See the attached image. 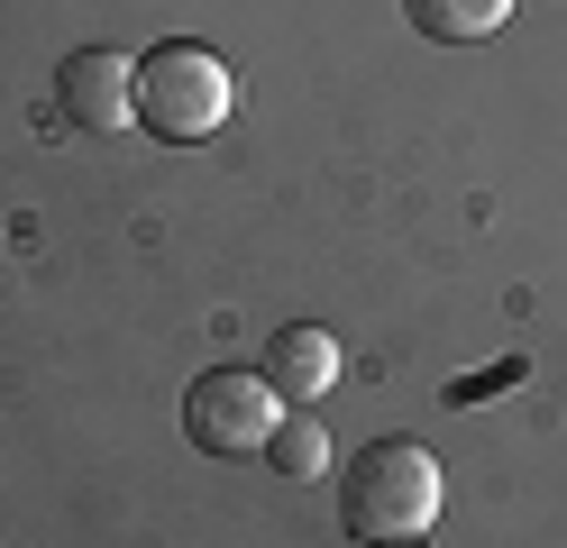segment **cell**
<instances>
[{"instance_id":"6da1fadb","label":"cell","mask_w":567,"mask_h":548,"mask_svg":"<svg viewBox=\"0 0 567 548\" xmlns=\"http://www.w3.org/2000/svg\"><path fill=\"white\" fill-rule=\"evenodd\" d=\"M440 503H449L440 457L421 448V438H375V448H358V466H348L339 521H348V539H421L440 521Z\"/></svg>"},{"instance_id":"7a4b0ae2","label":"cell","mask_w":567,"mask_h":548,"mask_svg":"<svg viewBox=\"0 0 567 548\" xmlns=\"http://www.w3.org/2000/svg\"><path fill=\"white\" fill-rule=\"evenodd\" d=\"M229 64L202 46V37H165V46L137 55V128L165 146H202L210 128H229Z\"/></svg>"},{"instance_id":"3957f363","label":"cell","mask_w":567,"mask_h":548,"mask_svg":"<svg viewBox=\"0 0 567 548\" xmlns=\"http://www.w3.org/2000/svg\"><path fill=\"white\" fill-rule=\"evenodd\" d=\"M284 421V393L247 365H210V375L184 393V438L202 457H266V438Z\"/></svg>"},{"instance_id":"277c9868","label":"cell","mask_w":567,"mask_h":548,"mask_svg":"<svg viewBox=\"0 0 567 548\" xmlns=\"http://www.w3.org/2000/svg\"><path fill=\"white\" fill-rule=\"evenodd\" d=\"M55 110L74 128H101V137L128 128L137 120V64L120 46H74V55L55 64Z\"/></svg>"},{"instance_id":"5b68a950","label":"cell","mask_w":567,"mask_h":548,"mask_svg":"<svg viewBox=\"0 0 567 548\" xmlns=\"http://www.w3.org/2000/svg\"><path fill=\"white\" fill-rule=\"evenodd\" d=\"M266 384L284 402H321L339 384V339H330V329H311V320L275 329V339H266Z\"/></svg>"},{"instance_id":"8992f818","label":"cell","mask_w":567,"mask_h":548,"mask_svg":"<svg viewBox=\"0 0 567 548\" xmlns=\"http://www.w3.org/2000/svg\"><path fill=\"white\" fill-rule=\"evenodd\" d=\"M403 19L421 37H440V46H476V37H494L513 19V0H403Z\"/></svg>"},{"instance_id":"52a82bcc","label":"cell","mask_w":567,"mask_h":548,"mask_svg":"<svg viewBox=\"0 0 567 548\" xmlns=\"http://www.w3.org/2000/svg\"><path fill=\"white\" fill-rule=\"evenodd\" d=\"M266 466L284 475V485H311V475L330 466V430H321V421H275V438H266Z\"/></svg>"},{"instance_id":"ba28073f","label":"cell","mask_w":567,"mask_h":548,"mask_svg":"<svg viewBox=\"0 0 567 548\" xmlns=\"http://www.w3.org/2000/svg\"><path fill=\"white\" fill-rule=\"evenodd\" d=\"M358 548H421V539H358Z\"/></svg>"}]
</instances>
